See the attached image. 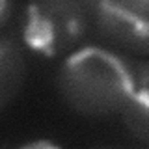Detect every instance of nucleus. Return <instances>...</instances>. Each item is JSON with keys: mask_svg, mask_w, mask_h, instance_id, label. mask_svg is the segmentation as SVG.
I'll use <instances>...</instances> for the list:
<instances>
[{"mask_svg": "<svg viewBox=\"0 0 149 149\" xmlns=\"http://www.w3.org/2000/svg\"><path fill=\"white\" fill-rule=\"evenodd\" d=\"M26 78V58L21 45L0 37V110L19 95Z\"/></svg>", "mask_w": 149, "mask_h": 149, "instance_id": "20e7f679", "label": "nucleus"}, {"mask_svg": "<svg viewBox=\"0 0 149 149\" xmlns=\"http://www.w3.org/2000/svg\"><path fill=\"white\" fill-rule=\"evenodd\" d=\"M78 2H82L84 6L90 9L93 15H95V9H97V6H99V2H101V0H78Z\"/></svg>", "mask_w": 149, "mask_h": 149, "instance_id": "0eeeda50", "label": "nucleus"}, {"mask_svg": "<svg viewBox=\"0 0 149 149\" xmlns=\"http://www.w3.org/2000/svg\"><path fill=\"white\" fill-rule=\"evenodd\" d=\"M97 26L110 41L138 54H149V0H101Z\"/></svg>", "mask_w": 149, "mask_h": 149, "instance_id": "7ed1b4c3", "label": "nucleus"}, {"mask_svg": "<svg viewBox=\"0 0 149 149\" xmlns=\"http://www.w3.org/2000/svg\"><path fill=\"white\" fill-rule=\"evenodd\" d=\"M121 116L134 138L149 142V65H142L134 73V88Z\"/></svg>", "mask_w": 149, "mask_h": 149, "instance_id": "39448f33", "label": "nucleus"}, {"mask_svg": "<svg viewBox=\"0 0 149 149\" xmlns=\"http://www.w3.org/2000/svg\"><path fill=\"white\" fill-rule=\"evenodd\" d=\"M11 13V0H0V26L6 24Z\"/></svg>", "mask_w": 149, "mask_h": 149, "instance_id": "423d86ee", "label": "nucleus"}, {"mask_svg": "<svg viewBox=\"0 0 149 149\" xmlns=\"http://www.w3.org/2000/svg\"><path fill=\"white\" fill-rule=\"evenodd\" d=\"M90 9L78 0H32L26 8L22 39L49 58L65 54L82 41Z\"/></svg>", "mask_w": 149, "mask_h": 149, "instance_id": "f03ea898", "label": "nucleus"}, {"mask_svg": "<svg viewBox=\"0 0 149 149\" xmlns=\"http://www.w3.org/2000/svg\"><path fill=\"white\" fill-rule=\"evenodd\" d=\"M58 86L63 101L80 116L121 114L134 88V73L119 56L99 47H84L62 65Z\"/></svg>", "mask_w": 149, "mask_h": 149, "instance_id": "f257e3e1", "label": "nucleus"}]
</instances>
